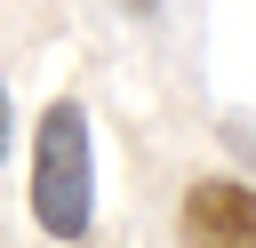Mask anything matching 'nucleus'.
<instances>
[{
    "label": "nucleus",
    "instance_id": "obj_1",
    "mask_svg": "<svg viewBox=\"0 0 256 248\" xmlns=\"http://www.w3.org/2000/svg\"><path fill=\"white\" fill-rule=\"evenodd\" d=\"M32 224L56 248H80L96 224V144L80 96H56L32 128Z\"/></svg>",
    "mask_w": 256,
    "mask_h": 248
},
{
    "label": "nucleus",
    "instance_id": "obj_2",
    "mask_svg": "<svg viewBox=\"0 0 256 248\" xmlns=\"http://www.w3.org/2000/svg\"><path fill=\"white\" fill-rule=\"evenodd\" d=\"M176 248H256V184L200 176L176 200Z\"/></svg>",
    "mask_w": 256,
    "mask_h": 248
},
{
    "label": "nucleus",
    "instance_id": "obj_3",
    "mask_svg": "<svg viewBox=\"0 0 256 248\" xmlns=\"http://www.w3.org/2000/svg\"><path fill=\"white\" fill-rule=\"evenodd\" d=\"M8 144H16V104H8V80H0V168H8Z\"/></svg>",
    "mask_w": 256,
    "mask_h": 248
},
{
    "label": "nucleus",
    "instance_id": "obj_4",
    "mask_svg": "<svg viewBox=\"0 0 256 248\" xmlns=\"http://www.w3.org/2000/svg\"><path fill=\"white\" fill-rule=\"evenodd\" d=\"M120 8H136V16H144V8H160V0H120Z\"/></svg>",
    "mask_w": 256,
    "mask_h": 248
}]
</instances>
